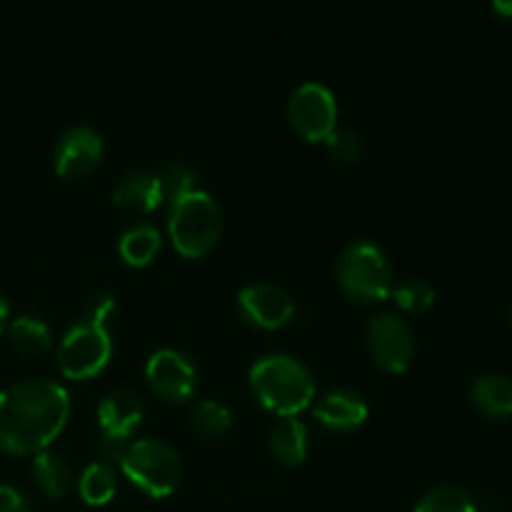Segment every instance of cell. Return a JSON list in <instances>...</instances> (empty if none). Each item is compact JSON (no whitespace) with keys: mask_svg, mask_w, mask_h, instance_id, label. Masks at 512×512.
Masks as SVG:
<instances>
[{"mask_svg":"<svg viewBox=\"0 0 512 512\" xmlns=\"http://www.w3.org/2000/svg\"><path fill=\"white\" fill-rule=\"evenodd\" d=\"M70 395L50 378H28L0 390V448L13 455H38L63 433Z\"/></svg>","mask_w":512,"mask_h":512,"instance_id":"6da1fadb","label":"cell"},{"mask_svg":"<svg viewBox=\"0 0 512 512\" xmlns=\"http://www.w3.org/2000/svg\"><path fill=\"white\" fill-rule=\"evenodd\" d=\"M248 385L255 400L280 418H295L315 400L313 370L288 353H270L255 360Z\"/></svg>","mask_w":512,"mask_h":512,"instance_id":"7a4b0ae2","label":"cell"},{"mask_svg":"<svg viewBox=\"0 0 512 512\" xmlns=\"http://www.w3.org/2000/svg\"><path fill=\"white\" fill-rule=\"evenodd\" d=\"M335 273L340 290L355 303H383L393 290V265L375 240L355 238L345 243Z\"/></svg>","mask_w":512,"mask_h":512,"instance_id":"3957f363","label":"cell"},{"mask_svg":"<svg viewBox=\"0 0 512 512\" xmlns=\"http://www.w3.org/2000/svg\"><path fill=\"white\" fill-rule=\"evenodd\" d=\"M168 233L173 248L183 258H203L218 245L223 233L220 205L205 190H190L183 198L168 203Z\"/></svg>","mask_w":512,"mask_h":512,"instance_id":"277c9868","label":"cell"},{"mask_svg":"<svg viewBox=\"0 0 512 512\" xmlns=\"http://www.w3.org/2000/svg\"><path fill=\"white\" fill-rule=\"evenodd\" d=\"M125 478L148 498H168L183 480V460L178 450L160 438H143L130 443L118 460Z\"/></svg>","mask_w":512,"mask_h":512,"instance_id":"5b68a950","label":"cell"},{"mask_svg":"<svg viewBox=\"0 0 512 512\" xmlns=\"http://www.w3.org/2000/svg\"><path fill=\"white\" fill-rule=\"evenodd\" d=\"M113 355V338L103 325L75 320L58 345V368L70 380H90L105 370Z\"/></svg>","mask_w":512,"mask_h":512,"instance_id":"8992f818","label":"cell"},{"mask_svg":"<svg viewBox=\"0 0 512 512\" xmlns=\"http://www.w3.org/2000/svg\"><path fill=\"white\" fill-rule=\"evenodd\" d=\"M288 123L308 143H325L338 128V100L328 85L305 80L288 98Z\"/></svg>","mask_w":512,"mask_h":512,"instance_id":"52a82bcc","label":"cell"},{"mask_svg":"<svg viewBox=\"0 0 512 512\" xmlns=\"http://www.w3.org/2000/svg\"><path fill=\"white\" fill-rule=\"evenodd\" d=\"M143 415V398L133 388H113L103 395L98 405V428L103 438L100 448L108 463H118L123 450L130 445V438L143 423Z\"/></svg>","mask_w":512,"mask_h":512,"instance_id":"ba28073f","label":"cell"},{"mask_svg":"<svg viewBox=\"0 0 512 512\" xmlns=\"http://www.w3.org/2000/svg\"><path fill=\"white\" fill-rule=\"evenodd\" d=\"M368 353L385 373H403L415 358V333L395 313H380L368 323Z\"/></svg>","mask_w":512,"mask_h":512,"instance_id":"9c48e42d","label":"cell"},{"mask_svg":"<svg viewBox=\"0 0 512 512\" xmlns=\"http://www.w3.org/2000/svg\"><path fill=\"white\" fill-rule=\"evenodd\" d=\"M145 378L153 393L168 403H188L198 390V368L175 348L155 350L145 363Z\"/></svg>","mask_w":512,"mask_h":512,"instance_id":"30bf717a","label":"cell"},{"mask_svg":"<svg viewBox=\"0 0 512 512\" xmlns=\"http://www.w3.org/2000/svg\"><path fill=\"white\" fill-rule=\"evenodd\" d=\"M238 313L248 325L260 330H278L295 315V300L275 283H250L238 293Z\"/></svg>","mask_w":512,"mask_h":512,"instance_id":"8fae6325","label":"cell"},{"mask_svg":"<svg viewBox=\"0 0 512 512\" xmlns=\"http://www.w3.org/2000/svg\"><path fill=\"white\" fill-rule=\"evenodd\" d=\"M105 153L103 135L90 125H70L53 148V168L63 178H83L100 165Z\"/></svg>","mask_w":512,"mask_h":512,"instance_id":"7c38bea8","label":"cell"},{"mask_svg":"<svg viewBox=\"0 0 512 512\" xmlns=\"http://www.w3.org/2000/svg\"><path fill=\"white\" fill-rule=\"evenodd\" d=\"M368 403L353 388H330L315 400L313 418L333 433H350L368 420Z\"/></svg>","mask_w":512,"mask_h":512,"instance_id":"4fadbf2b","label":"cell"},{"mask_svg":"<svg viewBox=\"0 0 512 512\" xmlns=\"http://www.w3.org/2000/svg\"><path fill=\"white\" fill-rule=\"evenodd\" d=\"M113 203L135 215L153 213L163 203L158 175L145 173V170H133V173L123 175L113 190Z\"/></svg>","mask_w":512,"mask_h":512,"instance_id":"5bb4252c","label":"cell"},{"mask_svg":"<svg viewBox=\"0 0 512 512\" xmlns=\"http://www.w3.org/2000/svg\"><path fill=\"white\" fill-rule=\"evenodd\" d=\"M470 403L490 420L512 418V378L503 373H483L470 383Z\"/></svg>","mask_w":512,"mask_h":512,"instance_id":"9a60e30c","label":"cell"},{"mask_svg":"<svg viewBox=\"0 0 512 512\" xmlns=\"http://www.w3.org/2000/svg\"><path fill=\"white\" fill-rule=\"evenodd\" d=\"M30 475H33L35 485L43 490L48 498H65L68 490L73 488V465L58 450H40L33 455L30 463Z\"/></svg>","mask_w":512,"mask_h":512,"instance_id":"2e32d148","label":"cell"},{"mask_svg":"<svg viewBox=\"0 0 512 512\" xmlns=\"http://www.w3.org/2000/svg\"><path fill=\"white\" fill-rule=\"evenodd\" d=\"M268 445L278 463L295 468L308 458V428L298 418H280L270 430Z\"/></svg>","mask_w":512,"mask_h":512,"instance_id":"e0dca14e","label":"cell"},{"mask_svg":"<svg viewBox=\"0 0 512 512\" xmlns=\"http://www.w3.org/2000/svg\"><path fill=\"white\" fill-rule=\"evenodd\" d=\"M160 250V230L145 220H133L123 228L118 238V253L133 268H143L155 260Z\"/></svg>","mask_w":512,"mask_h":512,"instance_id":"ac0fdd59","label":"cell"},{"mask_svg":"<svg viewBox=\"0 0 512 512\" xmlns=\"http://www.w3.org/2000/svg\"><path fill=\"white\" fill-rule=\"evenodd\" d=\"M118 493V473L115 465L108 460H95V463L85 465L83 473L78 478V495L85 505H108Z\"/></svg>","mask_w":512,"mask_h":512,"instance_id":"d6986e66","label":"cell"},{"mask_svg":"<svg viewBox=\"0 0 512 512\" xmlns=\"http://www.w3.org/2000/svg\"><path fill=\"white\" fill-rule=\"evenodd\" d=\"M8 338L20 353L38 355L53 345V333H50V325L45 320L33 318V315H18L15 320L8 323Z\"/></svg>","mask_w":512,"mask_h":512,"instance_id":"ffe728a7","label":"cell"},{"mask_svg":"<svg viewBox=\"0 0 512 512\" xmlns=\"http://www.w3.org/2000/svg\"><path fill=\"white\" fill-rule=\"evenodd\" d=\"M413 512H478L473 495L460 485H435L418 500Z\"/></svg>","mask_w":512,"mask_h":512,"instance_id":"44dd1931","label":"cell"},{"mask_svg":"<svg viewBox=\"0 0 512 512\" xmlns=\"http://www.w3.org/2000/svg\"><path fill=\"white\" fill-rule=\"evenodd\" d=\"M190 425L203 438H220L228 433L233 425V415L218 400H200L193 410H190Z\"/></svg>","mask_w":512,"mask_h":512,"instance_id":"7402d4cb","label":"cell"},{"mask_svg":"<svg viewBox=\"0 0 512 512\" xmlns=\"http://www.w3.org/2000/svg\"><path fill=\"white\" fill-rule=\"evenodd\" d=\"M390 295L395 298L398 308L408 310V313H425L435 305L438 298V290L423 278H405L400 283H393Z\"/></svg>","mask_w":512,"mask_h":512,"instance_id":"603a6c76","label":"cell"},{"mask_svg":"<svg viewBox=\"0 0 512 512\" xmlns=\"http://www.w3.org/2000/svg\"><path fill=\"white\" fill-rule=\"evenodd\" d=\"M155 175H158L160 190H163V203L183 198L190 190H195V183H198V173L183 160H168Z\"/></svg>","mask_w":512,"mask_h":512,"instance_id":"cb8c5ba5","label":"cell"},{"mask_svg":"<svg viewBox=\"0 0 512 512\" xmlns=\"http://www.w3.org/2000/svg\"><path fill=\"white\" fill-rule=\"evenodd\" d=\"M325 148L338 163H355L363 155V138L350 128H335L325 138Z\"/></svg>","mask_w":512,"mask_h":512,"instance_id":"d4e9b609","label":"cell"},{"mask_svg":"<svg viewBox=\"0 0 512 512\" xmlns=\"http://www.w3.org/2000/svg\"><path fill=\"white\" fill-rule=\"evenodd\" d=\"M115 313H118V298H115L113 293H108V290H93V293L85 295L80 320L108 328V320L113 318Z\"/></svg>","mask_w":512,"mask_h":512,"instance_id":"484cf974","label":"cell"},{"mask_svg":"<svg viewBox=\"0 0 512 512\" xmlns=\"http://www.w3.org/2000/svg\"><path fill=\"white\" fill-rule=\"evenodd\" d=\"M0 512H30V503L18 488L0 483Z\"/></svg>","mask_w":512,"mask_h":512,"instance_id":"4316f807","label":"cell"},{"mask_svg":"<svg viewBox=\"0 0 512 512\" xmlns=\"http://www.w3.org/2000/svg\"><path fill=\"white\" fill-rule=\"evenodd\" d=\"M490 10H493L495 15H500L503 20H512V0H495V3L490 5Z\"/></svg>","mask_w":512,"mask_h":512,"instance_id":"83f0119b","label":"cell"},{"mask_svg":"<svg viewBox=\"0 0 512 512\" xmlns=\"http://www.w3.org/2000/svg\"><path fill=\"white\" fill-rule=\"evenodd\" d=\"M8 323H10V305H8V300L0 295V333L8 328Z\"/></svg>","mask_w":512,"mask_h":512,"instance_id":"f1b7e54d","label":"cell"},{"mask_svg":"<svg viewBox=\"0 0 512 512\" xmlns=\"http://www.w3.org/2000/svg\"><path fill=\"white\" fill-rule=\"evenodd\" d=\"M510 323H512V310H510Z\"/></svg>","mask_w":512,"mask_h":512,"instance_id":"f546056e","label":"cell"}]
</instances>
